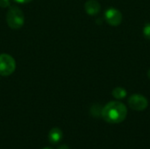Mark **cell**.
Here are the masks:
<instances>
[{
    "mask_svg": "<svg viewBox=\"0 0 150 149\" xmlns=\"http://www.w3.org/2000/svg\"><path fill=\"white\" fill-rule=\"evenodd\" d=\"M127 116V106L120 101H111L102 108L101 117L109 124H120Z\"/></svg>",
    "mask_w": 150,
    "mask_h": 149,
    "instance_id": "1",
    "label": "cell"
},
{
    "mask_svg": "<svg viewBox=\"0 0 150 149\" xmlns=\"http://www.w3.org/2000/svg\"><path fill=\"white\" fill-rule=\"evenodd\" d=\"M6 22L11 29L18 30L21 28L25 23V16L23 11L17 6L9 8L6 13Z\"/></svg>",
    "mask_w": 150,
    "mask_h": 149,
    "instance_id": "2",
    "label": "cell"
},
{
    "mask_svg": "<svg viewBox=\"0 0 150 149\" xmlns=\"http://www.w3.org/2000/svg\"><path fill=\"white\" fill-rule=\"evenodd\" d=\"M16 69V61L14 58L8 54H0V76H8Z\"/></svg>",
    "mask_w": 150,
    "mask_h": 149,
    "instance_id": "3",
    "label": "cell"
},
{
    "mask_svg": "<svg viewBox=\"0 0 150 149\" xmlns=\"http://www.w3.org/2000/svg\"><path fill=\"white\" fill-rule=\"evenodd\" d=\"M128 105L134 111L142 112L148 108L149 101L144 96L141 94H134L128 98Z\"/></svg>",
    "mask_w": 150,
    "mask_h": 149,
    "instance_id": "4",
    "label": "cell"
},
{
    "mask_svg": "<svg viewBox=\"0 0 150 149\" xmlns=\"http://www.w3.org/2000/svg\"><path fill=\"white\" fill-rule=\"evenodd\" d=\"M105 18L109 25L117 26L121 24L123 17H122V13L118 9L111 7L105 11Z\"/></svg>",
    "mask_w": 150,
    "mask_h": 149,
    "instance_id": "5",
    "label": "cell"
},
{
    "mask_svg": "<svg viewBox=\"0 0 150 149\" xmlns=\"http://www.w3.org/2000/svg\"><path fill=\"white\" fill-rule=\"evenodd\" d=\"M84 9L90 16H96L101 11V5L97 0H88L84 4Z\"/></svg>",
    "mask_w": 150,
    "mask_h": 149,
    "instance_id": "6",
    "label": "cell"
},
{
    "mask_svg": "<svg viewBox=\"0 0 150 149\" xmlns=\"http://www.w3.org/2000/svg\"><path fill=\"white\" fill-rule=\"evenodd\" d=\"M62 132L58 127L52 128L48 133V140L53 144L58 143L62 140Z\"/></svg>",
    "mask_w": 150,
    "mask_h": 149,
    "instance_id": "7",
    "label": "cell"
},
{
    "mask_svg": "<svg viewBox=\"0 0 150 149\" xmlns=\"http://www.w3.org/2000/svg\"><path fill=\"white\" fill-rule=\"evenodd\" d=\"M112 97L116 99H119V100H121L123 98H125L127 95V90L122 88V87H116L112 90Z\"/></svg>",
    "mask_w": 150,
    "mask_h": 149,
    "instance_id": "8",
    "label": "cell"
},
{
    "mask_svg": "<svg viewBox=\"0 0 150 149\" xmlns=\"http://www.w3.org/2000/svg\"><path fill=\"white\" fill-rule=\"evenodd\" d=\"M91 113L93 116L95 117H98V116H101V113H102V108L99 106V105H93L92 108H91Z\"/></svg>",
    "mask_w": 150,
    "mask_h": 149,
    "instance_id": "9",
    "label": "cell"
},
{
    "mask_svg": "<svg viewBox=\"0 0 150 149\" xmlns=\"http://www.w3.org/2000/svg\"><path fill=\"white\" fill-rule=\"evenodd\" d=\"M143 35L146 39L150 40V23H146L143 27Z\"/></svg>",
    "mask_w": 150,
    "mask_h": 149,
    "instance_id": "10",
    "label": "cell"
},
{
    "mask_svg": "<svg viewBox=\"0 0 150 149\" xmlns=\"http://www.w3.org/2000/svg\"><path fill=\"white\" fill-rule=\"evenodd\" d=\"M10 6V0H0V7L6 8Z\"/></svg>",
    "mask_w": 150,
    "mask_h": 149,
    "instance_id": "11",
    "label": "cell"
},
{
    "mask_svg": "<svg viewBox=\"0 0 150 149\" xmlns=\"http://www.w3.org/2000/svg\"><path fill=\"white\" fill-rule=\"evenodd\" d=\"M15 3L17 4H28L30 2H32L33 0H13Z\"/></svg>",
    "mask_w": 150,
    "mask_h": 149,
    "instance_id": "12",
    "label": "cell"
},
{
    "mask_svg": "<svg viewBox=\"0 0 150 149\" xmlns=\"http://www.w3.org/2000/svg\"><path fill=\"white\" fill-rule=\"evenodd\" d=\"M58 149H69V147L68 146H66V145H62V146H60Z\"/></svg>",
    "mask_w": 150,
    "mask_h": 149,
    "instance_id": "13",
    "label": "cell"
},
{
    "mask_svg": "<svg viewBox=\"0 0 150 149\" xmlns=\"http://www.w3.org/2000/svg\"><path fill=\"white\" fill-rule=\"evenodd\" d=\"M148 76H149V78L150 79V68L149 69V71H148Z\"/></svg>",
    "mask_w": 150,
    "mask_h": 149,
    "instance_id": "14",
    "label": "cell"
},
{
    "mask_svg": "<svg viewBox=\"0 0 150 149\" xmlns=\"http://www.w3.org/2000/svg\"><path fill=\"white\" fill-rule=\"evenodd\" d=\"M44 149H51V148H44Z\"/></svg>",
    "mask_w": 150,
    "mask_h": 149,
    "instance_id": "15",
    "label": "cell"
}]
</instances>
